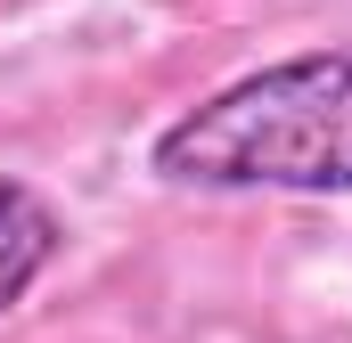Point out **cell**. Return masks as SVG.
Masks as SVG:
<instances>
[{"label":"cell","instance_id":"cell-1","mask_svg":"<svg viewBox=\"0 0 352 343\" xmlns=\"http://www.w3.org/2000/svg\"><path fill=\"white\" fill-rule=\"evenodd\" d=\"M156 172L180 188H352V49L278 58L156 131Z\"/></svg>","mask_w":352,"mask_h":343},{"label":"cell","instance_id":"cell-2","mask_svg":"<svg viewBox=\"0 0 352 343\" xmlns=\"http://www.w3.org/2000/svg\"><path fill=\"white\" fill-rule=\"evenodd\" d=\"M58 246H66L58 213H50L25 180H0V311H16V303L33 294V278L58 261Z\"/></svg>","mask_w":352,"mask_h":343}]
</instances>
